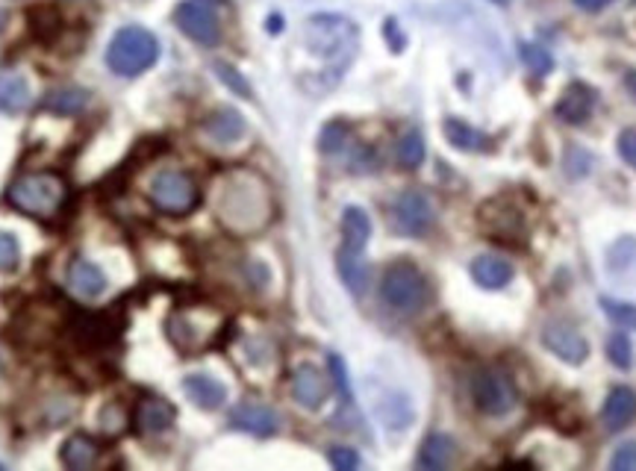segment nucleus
<instances>
[{"instance_id":"f257e3e1","label":"nucleus","mask_w":636,"mask_h":471,"mask_svg":"<svg viewBox=\"0 0 636 471\" xmlns=\"http://www.w3.org/2000/svg\"><path fill=\"white\" fill-rule=\"evenodd\" d=\"M212 209L218 224L233 236H253L274 218V191L253 168H227L216 180Z\"/></svg>"},{"instance_id":"f03ea898","label":"nucleus","mask_w":636,"mask_h":471,"mask_svg":"<svg viewBox=\"0 0 636 471\" xmlns=\"http://www.w3.org/2000/svg\"><path fill=\"white\" fill-rule=\"evenodd\" d=\"M68 200V183L57 171H30L15 177L6 189V203L21 216L50 221L57 218Z\"/></svg>"},{"instance_id":"7ed1b4c3","label":"nucleus","mask_w":636,"mask_h":471,"mask_svg":"<svg viewBox=\"0 0 636 471\" xmlns=\"http://www.w3.org/2000/svg\"><path fill=\"white\" fill-rule=\"evenodd\" d=\"M304 45L313 57L333 62L336 68H342L351 62L359 45V30L351 18L336 15V13H318L310 15L304 27Z\"/></svg>"},{"instance_id":"20e7f679","label":"nucleus","mask_w":636,"mask_h":471,"mask_svg":"<svg viewBox=\"0 0 636 471\" xmlns=\"http://www.w3.org/2000/svg\"><path fill=\"white\" fill-rule=\"evenodd\" d=\"M225 324H227L225 315L212 307L204 304L180 307L165 318V336L180 353L195 357V353H204L207 348L216 345Z\"/></svg>"},{"instance_id":"39448f33","label":"nucleus","mask_w":636,"mask_h":471,"mask_svg":"<svg viewBox=\"0 0 636 471\" xmlns=\"http://www.w3.org/2000/svg\"><path fill=\"white\" fill-rule=\"evenodd\" d=\"M159 59V41L145 27H124L106 48V66L119 77H139Z\"/></svg>"},{"instance_id":"423d86ee","label":"nucleus","mask_w":636,"mask_h":471,"mask_svg":"<svg viewBox=\"0 0 636 471\" xmlns=\"http://www.w3.org/2000/svg\"><path fill=\"white\" fill-rule=\"evenodd\" d=\"M380 298L398 315H416L428 304V280L419 271V265L407 260L392 262L380 280Z\"/></svg>"},{"instance_id":"0eeeda50","label":"nucleus","mask_w":636,"mask_h":471,"mask_svg":"<svg viewBox=\"0 0 636 471\" xmlns=\"http://www.w3.org/2000/svg\"><path fill=\"white\" fill-rule=\"evenodd\" d=\"M145 191L154 207L159 212H165V216H189L200 203L198 183L186 171H174V168L156 171Z\"/></svg>"},{"instance_id":"6e6552de","label":"nucleus","mask_w":636,"mask_h":471,"mask_svg":"<svg viewBox=\"0 0 636 471\" xmlns=\"http://www.w3.org/2000/svg\"><path fill=\"white\" fill-rule=\"evenodd\" d=\"M469 392H472L474 406L483 415H495V419H501V415L516 410V389H513V383H510L507 374H501L498 369H477L472 374Z\"/></svg>"},{"instance_id":"1a4fd4ad","label":"nucleus","mask_w":636,"mask_h":471,"mask_svg":"<svg viewBox=\"0 0 636 471\" xmlns=\"http://www.w3.org/2000/svg\"><path fill=\"white\" fill-rule=\"evenodd\" d=\"M392 221H395V227L404 236L419 239V236L428 233L433 227V221H437L433 200L419 189L401 191V195L395 198V203H392Z\"/></svg>"},{"instance_id":"9d476101","label":"nucleus","mask_w":636,"mask_h":471,"mask_svg":"<svg viewBox=\"0 0 636 471\" xmlns=\"http://www.w3.org/2000/svg\"><path fill=\"white\" fill-rule=\"evenodd\" d=\"M174 24L183 30V36L204 48H212L221 39V24L216 13H212L209 4H200V0H183L174 9Z\"/></svg>"},{"instance_id":"9b49d317","label":"nucleus","mask_w":636,"mask_h":471,"mask_svg":"<svg viewBox=\"0 0 636 471\" xmlns=\"http://www.w3.org/2000/svg\"><path fill=\"white\" fill-rule=\"evenodd\" d=\"M543 345L554 353L557 360L569 362V366H580V362L589 357L587 339L571 324H566V321H548L543 327Z\"/></svg>"},{"instance_id":"f8f14e48","label":"nucleus","mask_w":636,"mask_h":471,"mask_svg":"<svg viewBox=\"0 0 636 471\" xmlns=\"http://www.w3.org/2000/svg\"><path fill=\"white\" fill-rule=\"evenodd\" d=\"M230 427H236V431L251 433V436H274L280 427V419L271 406L257 404V401H245L230 410Z\"/></svg>"},{"instance_id":"ddd939ff","label":"nucleus","mask_w":636,"mask_h":471,"mask_svg":"<svg viewBox=\"0 0 636 471\" xmlns=\"http://www.w3.org/2000/svg\"><path fill=\"white\" fill-rule=\"evenodd\" d=\"M327 378L324 371L313 366V362H301L292 371V398L298 401L304 410H318L327 401Z\"/></svg>"},{"instance_id":"4468645a","label":"nucleus","mask_w":636,"mask_h":471,"mask_svg":"<svg viewBox=\"0 0 636 471\" xmlns=\"http://www.w3.org/2000/svg\"><path fill=\"white\" fill-rule=\"evenodd\" d=\"M177 410L165 398H145L136 404L133 424L142 436H159L174 424Z\"/></svg>"},{"instance_id":"2eb2a0df","label":"nucleus","mask_w":636,"mask_h":471,"mask_svg":"<svg viewBox=\"0 0 636 471\" xmlns=\"http://www.w3.org/2000/svg\"><path fill=\"white\" fill-rule=\"evenodd\" d=\"M106 286H110V280H106V274L94 262L74 260L68 265V289L77 298H83V301H94V298H101L106 292Z\"/></svg>"},{"instance_id":"dca6fc26","label":"nucleus","mask_w":636,"mask_h":471,"mask_svg":"<svg viewBox=\"0 0 636 471\" xmlns=\"http://www.w3.org/2000/svg\"><path fill=\"white\" fill-rule=\"evenodd\" d=\"M592 106H596V92L587 83H571L563 98L557 101L554 112L566 124H583L592 115Z\"/></svg>"},{"instance_id":"f3484780","label":"nucleus","mask_w":636,"mask_h":471,"mask_svg":"<svg viewBox=\"0 0 636 471\" xmlns=\"http://www.w3.org/2000/svg\"><path fill=\"white\" fill-rule=\"evenodd\" d=\"M245 118H242L236 110H230V106H221V110L209 112L204 118V133L212 138L216 145H233L239 142L242 136H245Z\"/></svg>"},{"instance_id":"a211bd4d","label":"nucleus","mask_w":636,"mask_h":471,"mask_svg":"<svg viewBox=\"0 0 636 471\" xmlns=\"http://www.w3.org/2000/svg\"><path fill=\"white\" fill-rule=\"evenodd\" d=\"M601 419L607 424V431H624L636 419V392L631 387L610 389L607 401H604Z\"/></svg>"},{"instance_id":"6ab92c4d","label":"nucleus","mask_w":636,"mask_h":471,"mask_svg":"<svg viewBox=\"0 0 636 471\" xmlns=\"http://www.w3.org/2000/svg\"><path fill=\"white\" fill-rule=\"evenodd\" d=\"M33 103V89L21 71H0V112L18 115Z\"/></svg>"},{"instance_id":"aec40b11","label":"nucleus","mask_w":636,"mask_h":471,"mask_svg":"<svg viewBox=\"0 0 636 471\" xmlns=\"http://www.w3.org/2000/svg\"><path fill=\"white\" fill-rule=\"evenodd\" d=\"M183 392L189 395V401L200 410H218V406H225L227 401V389L225 383H218L216 378H209V374H189L183 380Z\"/></svg>"},{"instance_id":"412c9836","label":"nucleus","mask_w":636,"mask_h":471,"mask_svg":"<svg viewBox=\"0 0 636 471\" xmlns=\"http://www.w3.org/2000/svg\"><path fill=\"white\" fill-rule=\"evenodd\" d=\"M336 269H339V277H342V283L348 286V292L366 295V289L371 283V269L363 260V251H351L342 244L336 253Z\"/></svg>"},{"instance_id":"4be33fe9","label":"nucleus","mask_w":636,"mask_h":471,"mask_svg":"<svg viewBox=\"0 0 636 471\" xmlns=\"http://www.w3.org/2000/svg\"><path fill=\"white\" fill-rule=\"evenodd\" d=\"M513 265L495 253H483L472 262V277L481 289H504L513 280Z\"/></svg>"},{"instance_id":"5701e85b","label":"nucleus","mask_w":636,"mask_h":471,"mask_svg":"<svg viewBox=\"0 0 636 471\" xmlns=\"http://www.w3.org/2000/svg\"><path fill=\"white\" fill-rule=\"evenodd\" d=\"M98 457H101V445L86 433L68 436L66 442H62V451H59V459L71 471H89L94 463H98Z\"/></svg>"},{"instance_id":"b1692460","label":"nucleus","mask_w":636,"mask_h":471,"mask_svg":"<svg viewBox=\"0 0 636 471\" xmlns=\"http://www.w3.org/2000/svg\"><path fill=\"white\" fill-rule=\"evenodd\" d=\"M457 457V442L448 436V433H430L428 439L421 442V451H419V468H428V471H442L454 463Z\"/></svg>"},{"instance_id":"393cba45","label":"nucleus","mask_w":636,"mask_h":471,"mask_svg":"<svg viewBox=\"0 0 636 471\" xmlns=\"http://www.w3.org/2000/svg\"><path fill=\"white\" fill-rule=\"evenodd\" d=\"M89 103V92L80 85H59L41 98V110L53 115H80Z\"/></svg>"},{"instance_id":"a878e982","label":"nucleus","mask_w":636,"mask_h":471,"mask_svg":"<svg viewBox=\"0 0 636 471\" xmlns=\"http://www.w3.org/2000/svg\"><path fill=\"white\" fill-rule=\"evenodd\" d=\"M445 136H448V142L457 147V151H465V154L492 151V138L481 130H474V127H469L465 121H460V118H448V121H445Z\"/></svg>"},{"instance_id":"bb28decb","label":"nucleus","mask_w":636,"mask_h":471,"mask_svg":"<svg viewBox=\"0 0 636 471\" xmlns=\"http://www.w3.org/2000/svg\"><path fill=\"white\" fill-rule=\"evenodd\" d=\"M342 239H345V248H351V251L366 248L371 239V218L366 209L348 207L342 212Z\"/></svg>"},{"instance_id":"cd10ccee","label":"nucleus","mask_w":636,"mask_h":471,"mask_svg":"<svg viewBox=\"0 0 636 471\" xmlns=\"http://www.w3.org/2000/svg\"><path fill=\"white\" fill-rule=\"evenodd\" d=\"M398 163L407 171H416L424 163V138L419 130H410L398 138Z\"/></svg>"},{"instance_id":"c85d7f7f","label":"nucleus","mask_w":636,"mask_h":471,"mask_svg":"<svg viewBox=\"0 0 636 471\" xmlns=\"http://www.w3.org/2000/svg\"><path fill=\"white\" fill-rule=\"evenodd\" d=\"M351 142V124L348 121H331L318 136V151L322 154H339Z\"/></svg>"},{"instance_id":"c756f323","label":"nucleus","mask_w":636,"mask_h":471,"mask_svg":"<svg viewBox=\"0 0 636 471\" xmlns=\"http://www.w3.org/2000/svg\"><path fill=\"white\" fill-rule=\"evenodd\" d=\"M518 57H522L527 71L539 74V77H545V74L554 71V57H551L545 48L534 45V41H522V45H518Z\"/></svg>"},{"instance_id":"7c9ffc66","label":"nucleus","mask_w":636,"mask_h":471,"mask_svg":"<svg viewBox=\"0 0 636 471\" xmlns=\"http://www.w3.org/2000/svg\"><path fill=\"white\" fill-rule=\"evenodd\" d=\"M601 309L616 327L636 330V304L628 301H613V298H601Z\"/></svg>"},{"instance_id":"2f4dec72","label":"nucleus","mask_w":636,"mask_h":471,"mask_svg":"<svg viewBox=\"0 0 636 471\" xmlns=\"http://www.w3.org/2000/svg\"><path fill=\"white\" fill-rule=\"evenodd\" d=\"M607 353H610V362L616 369H631L633 362V345L631 339L624 333H613L610 342H607Z\"/></svg>"},{"instance_id":"473e14b6","label":"nucleus","mask_w":636,"mask_h":471,"mask_svg":"<svg viewBox=\"0 0 636 471\" xmlns=\"http://www.w3.org/2000/svg\"><path fill=\"white\" fill-rule=\"evenodd\" d=\"M216 74H218V80L227 85L230 92H236L239 98H253V92H251V85H248V80L242 77V74L233 68V66H227V62H216Z\"/></svg>"},{"instance_id":"72a5a7b5","label":"nucleus","mask_w":636,"mask_h":471,"mask_svg":"<svg viewBox=\"0 0 636 471\" xmlns=\"http://www.w3.org/2000/svg\"><path fill=\"white\" fill-rule=\"evenodd\" d=\"M331 374H333V383H336V389H339V398H342L345 406H354V392H351V380H348V369H345V362L339 353H331Z\"/></svg>"},{"instance_id":"f704fd0d","label":"nucleus","mask_w":636,"mask_h":471,"mask_svg":"<svg viewBox=\"0 0 636 471\" xmlns=\"http://www.w3.org/2000/svg\"><path fill=\"white\" fill-rule=\"evenodd\" d=\"M21 262V244L13 233L0 230V271H15Z\"/></svg>"},{"instance_id":"c9c22d12","label":"nucleus","mask_w":636,"mask_h":471,"mask_svg":"<svg viewBox=\"0 0 636 471\" xmlns=\"http://www.w3.org/2000/svg\"><path fill=\"white\" fill-rule=\"evenodd\" d=\"M327 459H331V466L339 471H351V468H359V463H363L354 448H342V445L331 448V451H327Z\"/></svg>"},{"instance_id":"e433bc0d","label":"nucleus","mask_w":636,"mask_h":471,"mask_svg":"<svg viewBox=\"0 0 636 471\" xmlns=\"http://www.w3.org/2000/svg\"><path fill=\"white\" fill-rule=\"evenodd\" d=\"M613 471H636V442H624L610 459Z\"/></svg>"},{"instance_id":"4c0bfd02","label":"nucleus","mask_w":636,"mask_h":471,"mask_svg":"<svg viewBox=\"0 0 636 471\" xmlns=\"http://www.w3.org/2000/svg\"><path fill=\"white\" fill-rule=\"evenodd\" d=\"M619 154H622L624 163L636 168V130H633V127L622 130V136H619Z\"/></svg>"},{"instance_id":"58836bf2","label":"nucleus","mask_w":636,"mask_h":471,"mask_svg":"<svg viewBox=\"0 0 636 471\" xmlns=\"http://www.w3.org/2000/svg\"><path fill=\"white\" fill-rule=\"evenodd\" d=\"M613 0H575V6L583 9V13H601L604 6H610Z\"/></svg>"},{"instance_id":"ea45409f","label":"nucleus","mask_w":636,"mask_h":471,"mask_svg":"<svg viewBox=\"0 0 636 471\" xmlns=\"http://www.w3.org/2000/svg\"><path fill=\"white\" fill-rule=\"evenodd\" d=\"M386 36H389V41H392V50H401V48H404V36H398L395 21H386Z\"/></svg>"},{"instance_id":"a19ab883","label":"nucleus","mask_w":636,"mask_h":471,"mask_svg":"<svg viewBox=\"0 0 636 471\" xmlns=\"http://www.w3.org/2000/svg\"><path fill=\"white\" fill-rule=\"evenodd\" d=\"M624 85H628V92L636 98V71H628V74H624Z\"/></svg>"},{"instance_id":"79ce46f5","label":"nucleus","mask_w":636,"mask_h":471,"mask_svg":"<svg viewBox=\"0 0 636 471\" xmlns=\"http://www.w3.org/2000/svg\"><path fill=\"white\" fill-rule=\"evenodd\" d=\"M200 4H209V6H225L227 0H200Z\"/></svg>"},{"instance_id":"37998d69","label":"nucleus","mask_w":636,"mask_h":471,"mask_svg":"<svg viewBox=\"0 0 636 471\" xmlns=\"http://www.w3.org/2000/svg\"><path fill=\"white\" fill-rule=\"evenodd\" d=\"M492 4H498V6H507V4H510V0H492Z\"/></svg>"},{"instance_id":"c03bdc74","label":"nucleus","mask_w":636,"mask_h":471,"mask_svg":"<svg viewBox=\"0 0 636 471\" xmlns=\"http://www.w3.org/2000/svg\"><path fill=\"white\" fill-rule=\"evenodd\" d=\"M0 468H4V466H0Z\"/></svg>"},{"instance_id":"a18cd8bd","label":"nucleus","mask_w":636,"mask_h":471,"mask_svg":"<svg viewBox=\"0 0 636 471\" xmlns=\"http://www.w3.org/2000/svg\"><path fill=\"white\" fill-rule=\"evenodd\" d=\"M633 4H636V0H633Z\"/></svg>"}]
</instances>
